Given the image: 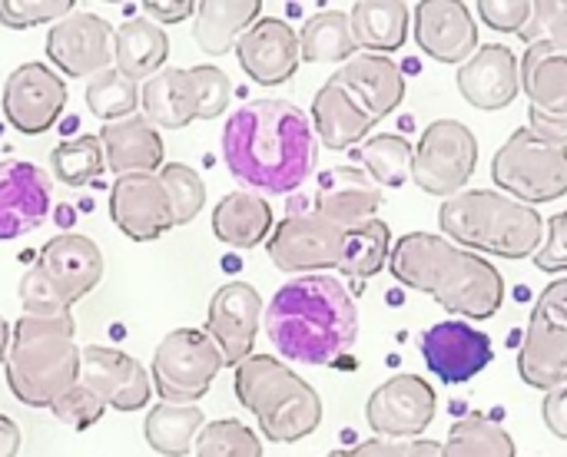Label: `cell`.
Masks as SVG:
<instances>
[{
  "label": "cell",
  "mask_w": 567,
  "mask_h": 457,
  "mask_svg": "<svg viewBox=\"0 0 567 457\" xmlns=\"http://www.w3.org/2000/svg\"><path fill=\"white\" fill-rule=\"evenodd\" d=\"M223 159L236 183L256 196H289L319 163L309 113L289 100H252L223 126Z\"/></svg>",
  "instance_id": "obj_1"
},
{
  "label": "cell",
  "mask_w": 567,
  "mask_h": 457,
  "mask_svg": "<svg viewBox=\"0 0 567 457\" xmlns=\"http://www.w3.org/2000/svg\"><path fill=\"white\" fill-rule=\"evenodd\" d=\"M272 349L302 365H339L359 342V305L336 276H299L266 309Z\"/></svg>",
  "instance_id": "obj_2"
},
{
  "label": "cell",
  "mask_w": 567,
  "mask_h": 457,
  "mask_svg": "<svg viewBox=\"0 0 567 457\" xmlns=\"http://www.w3.org/2000/svg\"><path fill=\"white\" fill-rule=\"evenodd\" d=\"M389 272L399 285L432 295L458 319H492L505 302L502 272L478 252L435 232H409L392 246Z\"/></svg>",
  "instance_id": "obj_3"
},
{
  "label": "cell",
  "mask_w": 567,
  "mask_h": 457,
  "mask_svg": "<svg viewBox=\"0 0 567 457\" xmlns=\"http://www.w3.org/2000/svg\"><path fill=\"white\" fill-rule=\"evenodd\" d=\"M80 355L83 349H76L73 315H20L3 362L13 398L27 408H50L66 388L80 382Z\"/></svg>",
  "instance_id": "obj_4"
},
{
  "label": "cell",
  "mask_w": 567,
  "mask_h": 457,
  "mask_svg": "<svg viewBox=\"0 0 567 457\" xmlns=\"http://www.w3.org/2000/svg\"><path fill=\"white\" fill-rule=\"evenodd\" d=\"M439 226L445 239L462 249L502 259H528L542 249V232L548 219H542L535 206H525L505 193L462 189L458 196L442 202Z\"/></svg>",
  "instance_id": "obj_5"
},
{
  "label": "cell",
  "mask_w": 567,
  "mask_h": 457,
  "mask_svg": "<svg viewBox=\"0 0 567 457\" xmlns=\"http://www.w3.org/2000/svg\"><path fill=\"white\" fill-rule=\"evenodd\" d=\"M236 398L249 408L262 435L276 445L309 438L322 425L319 392L272 355H249L236 365Z\"/></svg>",
  "instance_id": "obj_6"
},
{
  "label": "cell",
  "mask_w": 567,
  "mask_h": 457,
  "mask_svg": "<svg viewBox=\"0 0 567 457\" xmlns=\"http://www.w3.org/2000/svg\"><path fill=\"white\" fill-rule=\"evenodd\" d=\"M492 179L518 202L538 206L567 196V146H551L538 133L515 129L492 159Z\"/></svg>",
  "instance_id": "obj_7"
},
{
  "label": "cell",
  "mask_w": 567,
  "mask_h": 457,
  "mask_svg": "<svg viewBox=\"0 0 567 457\" xmlns=\"http://www.w3.org/2000/svg\"><path fill=\"white\" fill-rule=\"evenodd\" d=\"M226 368L219 345L203 329H173L153 352V388L169 405H196Z\"/></svg>",
  "instance_id": "obj_8"
},
{
  "label": "cell",
  "mask_w": 567,
  "mask_h": 457,
  "mask_svg": "<svg viewBox=\"0 0 567 457\" xmlns=\"http://www.w3.org/2000/svg\"><path fill=\"white\" fill-rule=\"evenodd\" d=\"M346 232L349 229L319 216L309 206V199H302V206L292 199V209L282 222H276V229L266 242V252H269L272 266L286 276L329 272V269H339Z\"/></svg>",
  "instance_id": "obj_9"
},
{
  "label": "cell",
  "mask_w": 567,
  "mask_h": 457,
  "mask_svg": "<svg viewBox=\"0 0 567 457\" xmlns=\"http://www.w3.org/2000/svg\"><path fill=\"white\" fill-rule=\"evenodd\" d=\"M478 166V139L462 120H435L415 143L412 179L429 196H458Z\"/></svg>",
  "instance_id": "obj_10"
},
{
  "label": "cell",
  "mask_w": 567,
  "mask_h": 457,
  "mask_svg": "<svg viewBox=\"0 0 567 457\" xmlns=\"http://www.w3.org/2000/svg\"><path fill=\"white\" fill-rule=\"evenodd\" d=\"M0 106L17 133L40 136L60 120L66 106V83L47 63H23L7 76Z\"/></svg>",
  "instance_id": "obj_11"
},
{
  "label": "cell",
  "mask_w": 567,
  "mask_h": 457,
  "mask_svg": "<svg viewBox=\"0 0 567 457\" xmlns=\"http://www.w3.org/2000/svg\"><path fill=\"white\" fill-rule=\"evenodd\" d=\"M113 23L90 10H73L47 33V56L66 76H96L113 66Z\"/></svg>",
  "instance_id": "obj_12"
},
{
  "label": "cell",
  "mask_w": 567,
  "mask_h": 457,
  "mask_svg": "<svg viewBox=\"0 0 567 457\" xmlns=\"http://www.w3.org/2000/svg\"><path fill=\"white\" fill-rule=\"evenodd\" d=\"M435 388L419 375H395L379 385L365 405L369 428L379 438H419L435 422Z\"/></svg>",
  "instance_id": "obj_13"
},
{
  "label": "cell",
  "mask_w": 567,
  "mask_h": 457,
  "mask_svg": "<svg viewBox=\"0 0 567 457\" xmlns=\"http://www.w3.org/2000/svg\"><path fill=\"white\" fill-rule=\"evenodd\" d=\"M110 219L133 242H156L159 236H166L176 219L159 173L116 176L110 189Z\"/></svg>",
  "instance_id": "obj_14"
},
{
  "label": "cell",
  "mask_w": 567,
  "mask_h": 457,
  "mask_svg": "<svg viewBox=\"0 0 567 457\" xmlns=\"http://www.w3.org/2000/svg\"><path fill=\"white\" fill-rule=\"evenodd\" d=\"M53 202V179L27 159H0V242L37 232Z\"/></svg>",
  "instance_id": "obj_15"
},
{
  "label": "cell",
  "mask_w": 567,
  "mask_h": 457,
  "mask_svg": "<svg viewBox=\"0 0 567 457\" xmlns=\"http://www.w3.org/2000/svg\"><path fill=\"white\" fill-rule=\"evenodd\" d=\"M262 325V299L249 282H226L209 299L206 312V335L219 345L223 362L229 368L243 365L256 355V335Z\"/></svg>",
  "instance_id": "obj_16"
},
{
  "label": "cell",
  "mask_w": 567,
  "mask_h": 457,
  "mask_svg": "<svg viewBox=\"0 0 567 457\" xmlns=\"http://www.w3.org/2000/svg\"><path fill=\"white\" fill-rule=\"evenodd\" d=\"M422 359L439 382L465 385L492 365L495 352H492V339L482 329L462 319H449V322H435L432 329H425Z\"/></svg>",
  "instance_id": "obj_17"
},
{
  "label": "cell",
  "mask_w": 567,
  "mask_h": 457,
  "mask_svg": "<svg viewBox=\"0 0 567 457\" xmlns=\"http://www.w3.org/2000/svg\"><path fill=\"white\" fill-rule=\"evenodd\" d=\"M80 382L93 388L113 412H140L153 398L150 372L120 349L86 345L80 355Z\"/></svg>",
  "instance_id": "obj_18"
},
{
  "label": "cell",
  "mask_w": 567,
  "mask_h": 457,
  "mask_svg": "<svg viewBox=\"0 0 567 457\" xmlns=\"http://www.w3.org/2000/svg\"><path fill=\"white\" fill-rule=\"evenodd\" d=\"M239 66L259 86H282L296 76L302 53L299 33L279 17H259L236 43Z\"/></svg>",
  "instance_id": "obj_19"
},
{
  "label": "cell",
  "mask_w": 567,
  "mask_h": 457,
  "mask_svg": "<svg viewBox=\"0 0 567 457\" xmlns=\"http://www.w3.org/2000/svg\"><path fill=\"white\" fill-rule=\"evenodd\" d=\"M37 269L50 282V289L73 309L80 299H86L103 282L106 262H103V252L93 239L76 236V232H63V236H53L40 249Z\"/></svg>",
  "instance_id": "obj_20"
},
{
  "label": "cell",
  "mask_w": 567,
  "mask_h": 457,
  "mask_svg": "<svg viewBox=\"0 0 567 457\" xmlns=\"http://www.w3.org/2000/svg\"><path fill=\"white\" fill-rule=\"evenodd\" d=\"M455 83L475 110H505L522 93V60L505 43H485L458 66Z\"/></svg>",
  "instance_id": "obj_21"
},
{
  "label": "cell",
  "mask_w": 567,
  "mask_h": 457,
  "mask_svg": "<svg viewBox=\"0 0 567 457\" xmlns=\"http://www.w3.org/2000/svg\"><path fill=\"white\" fill-rule=\"evenodd\" d=\"M419 46L439 63H465L478 50V27L468 3L458 0H422L412 10Z\"/></svg>",
  "instance_id": "obj_22"
},
{
  "label": "cell",
  "mask_w": 567,
  "mask_h": 457,
  "mask_svg": "<svg viewBox=\"0 0 567 457\" xmlns=\"http://www.w3.org/2000/svg\"><path fill=\"white\" fill-rule=\"evenodd\" d=\"M382 202H385L382 186H375L355 166H336V169L322 173L316 193L309 196V206L342 229H355V226L375 219Z\"/></svg>",
  "instance_id": "obj_23"
},
{
  "label": "cell",
  "mask_w": 567,
  "mask_h": 457,
  "mask_svg": "<svg viewBox=\"0 0 567 457\" xmlns=\"http://www.w3.org/2000/svg\"><path fill=\"white\" fill-rule=\"evenodd\" d=\"M518 375L538 392L567 385V325L542 305L532 309V322L518 352Z\"/></svg>",
  "instance_id": "obj_24"
},
{
  "label": "cell",
  "mask_w": 567,
  "mask_h": 457,
  "mask_svg": "<svg viewBox=\"0 0 567 457\" xmlns=\"http://www.w3.org/2000/svg\"><path fill=\"white\" fill-rule=\"evenodd\" d=\"M312 129H316V139L336 153L342 149H355V143H362L372 126L379 123L359 100L352 90H346L336 76H329L322 83V90L316 93L312 100Z\"/></svg>",
  "instance_id": "obj_25"
},
{
  "label": "cell",
  "mask_w": 567,
  "mask_h": 457,
  "mask_svg": "<svg viewBox=\"0 0 567 457\" xmlns=\"http://www.w3.org/2000/svg\"><path fill=\"white\" fill-rule=\"evenodd\" d=\"M346 90L355 93V100L375 116H389L405 100V76L395 60L385 53H355L332 73Z\"/></svg>",
  "instance_id": "obj_26"
},
{
  "label": "cell",
  "mask_w": 567,
  "mask_h": 457,
  "mask_svg": "<svg viewBox=\"0 0 567 457\" xmlns=\"http://www.w3.org/2000/svg\"><path fill=\"white\" fill-rule=\"evenodd\" d=\"M100 143L106 153V169L116 176L163 169V136L146 116H126L116 123H103Z\"/></svg>",
  "instance_id": "obj_27"
},
{
  "label": "cell",
  "mask_w": 567,
  "mask_h": 457,
  "mask_svg": "<svg viewBox=\"0 0 567 457\" xmlns=\"http://www.w3.org/2000/svg\"><path fill=\"white\" fill-rule=\"evenodd\" d=\"M166 56L169 37L150 17H130L113 37V66L133 83H146L159 70H166Z\"/></svg>",
  "instance_id": "obj_28"
},
{
  "label": "cell",
  "mask_w": 567,
  "mask_h": 457,
  "mask_svg": "<svg viewBox=\"0 0 567 457\" xmlns=\"http://www.w3.org/2000/svg\"><path fill=\"white\" fill-rule=\"evenodd\" d=\"M140 106L143 116L159 129H183L193 120H199V100L189 70L166 66L153 80L140 86Z\"/></svg>",
  "instance_id": "obj_29"
},
{
  "label": "cell",
  "mask_w": 567,
  "mask_h": 457,
  "mask_svg": "<svg viewBox=\"0 0 567 457\" xmlns=\"http://www.w3.org/2000/svg\"><path fill=\"white\" fill-rule=\"evenodd\" d=\"M272 206L256 193H229L213 209V236L233 249H256L272 236Z\"/></svg>",
  "instance_id": "obj_30"
},
{
  "label": "cell",
  "mask_w": 567,
  "mask_h": 457,
  "mask_svg": "<svg viewBox=\"0 0 567 457\" xmlns=\"http://www.w3.org/2000/svg\"><path fill=\"white\" fill-rule=\"evenodd\" d=\"M259 0H203L196 7L193 37L196 46L209 56H226L239 37L259 20Z\"/></svg>",
  "instance_id": "obj_31"
},
{
  "label": "cell",
  "mask_w": 567,
  "mask_h": 457,
  "mask_svg": "<svg viewBox=\"0 0 567 457\" xmlns=\"http://www.w3.org/2000/svg\"><path fill=\"white\" fill-rule=\"evenodd\" d=\"M522 93L542 113H567V53L551 43H532L522 56Z\"/></svg>",
  "instance_id": "obj_32"
},
{
  "label": "cell",
  "mask_w": 567,
  "mask_h": 457,
  "mask_svg": "<svg viewBox=\"0 0 567 457\" xmlns=\"http://www.w3.org/2000/svg\"><path fill=\"white\" fill-rule=\"evenodd\" d=\"M352 37L369 53L399 50L409 37V3L402 0H362L349 10Z\"/></svg>",
  "instance_id": "obj_33"
},
{
  "label": "cell",
  "mask_w": 567,
  "mask_h": 457,
  "mask_svg": "<svg viewBox=\"0 0 567 457\" xmlns=\"http://www.w3.org/2000/svg\"><path fill=\"white\" fill-rule=\"evenodd\" d=\"M206 418L203 408L196 405H169L159 402L156 408L146 412L143 422V438L146 445L163 457H186L196 445V435L203 432Z\"/></svg>",
  "instance_id": "obj_34"
},
{
  "label": "cell",
  "mask_w": 567,
  "mask_h": 457,
  "mask_svg": "<svg viewBox=\"0 0 567 457\" xmlns=\"http://www.w3.org/2000/svg\"><path fill=\"white\" fill-rule=\"evenodd\" d=\"M352 20L346 10L312 13L299 30V53L306 63H346L355 56Z\"/></svg>",
  "instance_id": "obj_35"
},
{
  "label": "cell",
  "mask_w": 567,
  "mask_h": 457,
  "mask_svg": "<svg viewBox=\"0 0 567 457\" xmlns=\"http://www.w3.org/2000/svg\"><path fill=\"white\" fill-rule=\"evenodd\" d=\"M352 159L359 163V169L382 189H399L409 183L412 176V163H415V146L399 136V133H379L372 139H365L362 146L352 149Z\"/></svg>",
  "instance_id": "obj_36"
},
{
  "label": "cell",
  "mask_w": 567,
  "mask_h": 457,
  "mask_svg": "<svg viewBox=\"0 0 567 457\" xmlns=\"http://www.w3.org/2000/svg\"><path fill=\"white\" fill-rule=\"evenodd\" d=\"M389 256H392V232L389 226L375 216L355 229L346 232V242H342V256H339V269L342 276L349 279H372L379 276L385 266H389Z\"/></svg>",
  "instance_id": "obj_37"
},
{
  "label": "cell",
  "mask_w": 567,
  "mask_h": 457,
  "mask_svg": "<svg viewBox=\"0 0 567 457\" xmlns=\"http://www.w3.org/2000/svg\"><path fill=\"white\" fill-rule=\"evenodd\" d=\"M445 457H515V438L485 415H468L452 425L445 445Z\"/></svg>",
  "instance_id": "obj_38"
},
{
  "label": "cell",
  "mask_w": 567,
  "mask_h": 457,
  "mask_svg": "<svg viewBox=\"0 0 567 457\" xmlns=\"http://www.w3.org/2000/svg\"><path fill=\"white\" fill-rule=\"evenodd\" d=\"M106 169V153L100 136L83 133L76 139H63L50 149V176L63 186H86Z\"/></svg>",
  "instance_id": "obj_39"
},
{
  "label": "cell",
  "mask_w": 567,
  "mask_h": 457,
  "mask_svg": "<svg viewBox=\"0 0 567 457\" xmlns=\"http://www.w3.org/2000/svg\"><path fill=\"white\" fill-rule=\"evenodd\" d=\"M86 106L96 120L103 123H116L126 116H136L140 106V86L133 80H126L116 66L90 76L86 83Z\"/></svg>",
  "instance_id": "obj_40"
},
{
  "label": "cell",
  "mask_w": 567,
  "mask_h": 457,
  "mask_svg": "<svg viewBox=\"0 0 567 457\" xmlns=\"http://www.w3.org/2000/svg\"><path fill=\"white\" fill-rule=\"evenodd\" d=\"M196 457H262V442L243 422L219 418L196 435Z\"/></svg>",
  "instance_id": "obj_41"
},
{
  "label": "cell",
  "mask_w": 567,
  "mask_h": 457,
  "mask_svg": "<svg viewBox=\"0 0 567 457\" xmlns=\"http://www.w3.org/2000/svg\"><path fill=\"white\" fill-rule=\"evenodd\" d=\"M159 183L169 196V206H173V219L176 226H186L193 222L203 206H206V186L199 179L196 169H189L186 163H166L159 169Z\"/></svg>",
  "instance_id": "obj_42"
},
{
  "label": "cell",
  "mask_w": 567,
  "mask_h": 457,
  "mask_svg": "<svg viewBox=\"0 0 567 457\" xmlns=\"http://www.w3.org/2000/svg\"><path fill=\"white\" fill-rule=\"evenodd\" d=\"M50 412H53V418L63 422L66 428L86 432V428H93V425L103 418L106 405H103V398H100L93 388H86L83 382H76L73 388H66V392L50 405Z\"/></svg>",
  "instance_id": "obj_43"
},
{
  "label": "cell",
  "mask_w": 567,
  "mask_h": 457,
  "mask_svg": "<svg viewBox=\"0 0 567 457\" xmlns=\"http://www.w3.org/2000/svg\"><path fill=\"white\" fill-rule=\"evenodd\" d=\"M73 10V0H0V23L10 30H27L40 23H60Z\"/></svg>",
  "instance_id": "obj_44"
},
{
  "label": "cell",
  "mask_w": 567,
  "mask_h": 457,
  "mask_svg": "<svg viewBox=\"0 0 567 457\" xmlns=\"http://www.w3.org/2000/svg\"><path fill=\"white\" fill-rule=\"evenodd\" d=\"M189 76H193L196 100H199V120L223 116L229 110V100H233V80L219 66H213V63L189 66Z\"/></svg>",
  "instance_id": "obj_45"
},
{
  "label": "cell",
  "mask_w": 567,
  "mask_h": 457,
  "mask_svg": "<svg viewBox=\"0 0 567 457\" xmlns=\"http://www.w3.org/2000/svg\"><path fill=\"white\" fill-rule=\"evenodd\" d=\"M522 40L532 43H551L567 53V0H545L535 3L528 27L522 30Z\"/></svg>",
  "instance_id": "obj_46"
},
{
  "label": "cell",
  "mask_w": 567,
  "mask_h": 457,
  "mask_svg": "<svg viewBox=\"0 0 567 457\" xmlns=\"http://www.w3.org/2000/svg\"><path fill=\"white\" fill-rule=\"evenodd\" d=\"M20 305H23V315H40V319H63V315H73L70 305L50 289V282L43 279V272L33 266L23 279H20Z\"/></svg>",
  "instance_id": "obj_47"
},
{
  "label": "cell",
  "mask_w": 567,
  "mask_h": 457,
  "mask_svg": "<svg viewBox=\"0 0 567 457\" xmlns=\"http://www.w3.org/2000/svg\"><path fill=\"white\" fill-rule=\"evenodd\" d=\"M349 457H445V451L429 438H372L349 451Z\"/></svg>",
  "instance_id": "obj_48"
},
{
  "label": "cell",
  "mask_w": 567,
  "mask_h": 457,
  "mask_svg": "<svg viewBox=\"0 0 567 457\" xmlns=\"http://www.w3.org/2000/svg\"><path fill=\"white\" fill-rule=\"evenodd\" d=\"M532 10H535V3H528V0H482L478 3V13H482V20L492 30H498V33H518V37L528 27Z\"/></svg>",
  "instance_id": "obj_49"
},
{
  "label": "cell",
  "mask_w": 567,
  "mask_h": 457,
  "mask_svg": "<svg viewBox=\"0 0 567 457\" xmlns=\"http://www.w3.org/2000/svg\"><path fill=\"white\" fill-rule=\"evenodd\" d=\"M532 259L548 276L567 272V209L548 219V239H545V246Z\"/></svg>",
  "instance_id": "obj_50"
},
{
  "label": "cell",
  "mask_w": 567,
  "mask_h": 457,
  "mask_svg": "<svg viewBox=\"0 0 567 457\" xmlns=\"http://www.w3.org/2000/svg\"><path fill=\"white\" fill-rule=\"evenodd\" d=\"M528 129L551 146H567V113H542L528 106Z\"/></svg>",
  "instance_id": "obj_51"
},
{
  "label": "cell",
  "mask_w": 567,
  "mask_h": 457,
  "mask_svg": "<svg viewBox=\"0 0 567 457\" xmlns=\"http://www.w3.org/2000/svg\"><path fill=\"white\" fill-rule=\"evenodd\" d=\"M196 7L193 0H146L143 10L153 23H183L186 17H196Z\"/></svg>",
  "instance_id": "obj_52"
},
{
  "label": "cell",
  "mask_w": 567,
  "mask_h": 457,
  "mask_svg": "<svg viewBox=\"0 0 567 457\" xmlns=\"http://www.w3.org/2000/svg\"><path fill=\"white\" fill-rule=\"evenodd\" d=\"M542 418H545V428H548L555 438L567 442V385L548 392V398H545V405H542Z\"/></svg>",
  "instance_id": "obj_53"
},
{
  "label": "cell",
  "mask_w": 567,
  "mask_h": 457,
  "mask_svg": "<svg viewBox=\"0 0 567 457\" xmlns=\"http://www.w3.org/2000/svg\"><path fill=\"white\" fill-rule=\"evenodd\" d=\"M535 305H542L545 312H551L558 322H565L567 325V279H555V282L538 295Z\"/></svg>",
  "instance_id": "obj_54"
},
{
  "label": "cell",
  "mask_w": 567,
  "mask_h": 457,
  "mask_svg": "<svg viewBox=\"0 0 567 457\" xmlns=\"http://www.w3.org/2000/svg\"><path fill=\"white\" fill-rule=\"evenodd\" d=\"M20 451V428L13 425V418L0 415V457H17Z\"/></svg>",
  "instance_id": "obj_55"
},
{
  "label": "cell",
  "mask_w": 567,
  "mask_h": 457,
  "mask_svg": "<svg viewBox=\"0 0 567 457\" xmlns=\"http://www.w3.org/2000/svg\"><path fill=\"white\" fill-rule=\"evenodd\" d=\"M10 339H13V329L7 325V319L0 315V365L7 362V352H10Z\"/></svg>",
  "instance_id": "obj_56"
}]
</instances>
